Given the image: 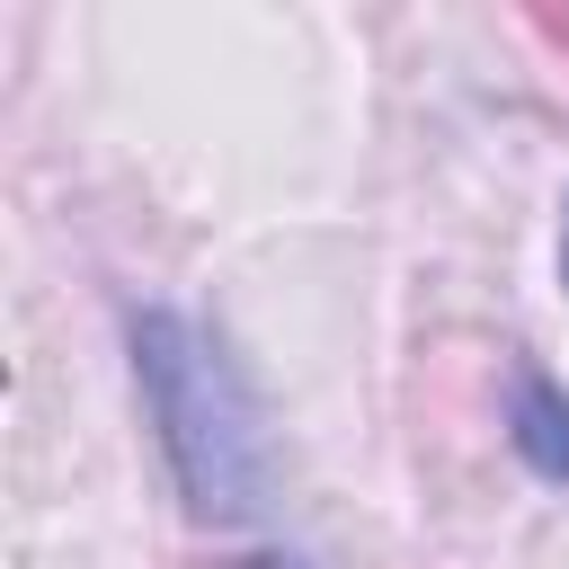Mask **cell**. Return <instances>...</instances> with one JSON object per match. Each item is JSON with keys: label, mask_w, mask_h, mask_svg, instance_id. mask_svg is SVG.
<instances>
[{"label": "cell", "mask_w": 569, "mask_h": 569, "mask_svg": "<svg viewBox=\"0 0 569 569\" xmlns=\"http://www.w3.org/2000/svg\"><path fill=\"white\" fill-rule=\"evenodd\" d=\"M133 373H142V400L160 418V445H169L187 507L222 533L258 525L267 516V436H258V409H249L240 373L222 365V347L169 311H142L133 320Z\"/></svg>", "instance_id": "1"}, {"label": "cell", "mask_w": 569, "mask_h": 569, "mask_svg": "<svg viewBox=\"0 0 569 569\" xmlns=\"http://www.w3.org/2000/svg\"><path fill=\"white\" fill-rule=\"evenodd\" d=\"M507 436H516V453H525L542 480H569V391H560L551 373H533V365L516 373V427H507Z\"/></svg>", "instance_id": "2"}, {"label": "cell", "mask_w": 569, "mask_h": 569, "mask_svg": "<svg viewBox=\"0 0 569 569\" xmlns=\"http://www.w3.org/2000/svg\"><path fill=\"white\" fill-rule=\"evenodd\" d=\"M560 276H569V222H560Z\"/></svg>", "instance_id": "3"}]
</instances>
